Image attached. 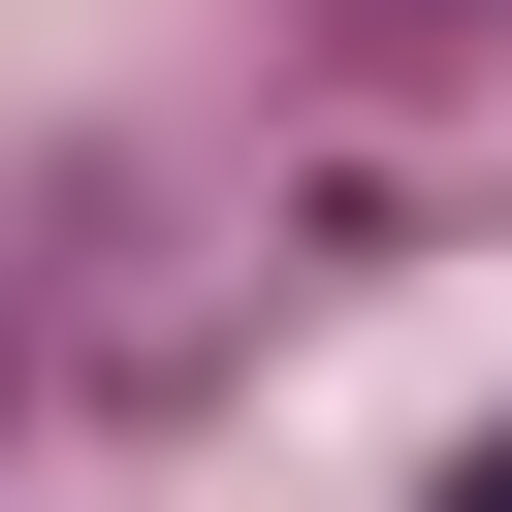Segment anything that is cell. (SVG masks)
<instances>
[{"instance_id":"obj_1","label":"cell","mask_w":512,"mask_h":512,"mask_svg":"<svg viewBox=\"0 0 512 512\" xmlns=\"http://www.w3.org/2000/svg\"><path fill=\"white\" fill-rule=\"evenodd\" d=\"M448 512H512V448H480V480H448Z\"/></svg>"}]
</instances>
